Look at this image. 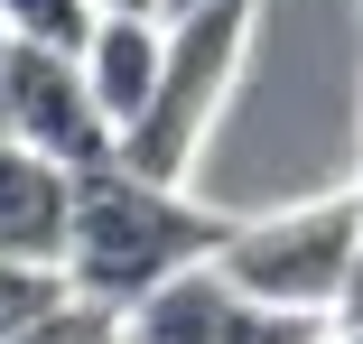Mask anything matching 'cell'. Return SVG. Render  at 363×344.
<instances>
[{
    "label": "cell",
    "mask_w": 363,
    "mask_h": 344,
    "mask_svg": "<svg viewBox=\"0 0 363 344\" xmlns=\"http://www.w3.org/2000/svg\"><path fill=\"white\" fill-rule=\"evenodd\" d=\"M354 251H363V186L354 195H317V205H279V214H252L224 233L214 270L242 280L261 307H308L335 316L345 280H354Z\"/></svg>",
    "instance_id": "3"
},
{
    "label": "cell",
    "mask_w": 363,
    "mask_h": 344,
    "mask_svg": "<svg viewBox=\"0 0 363 344\" xmlns=\"http://www.w3.org/2000/svg\"><path fill=\"white\" fill-rule=\"evenodd\" d=\"M159 65H168V28H159V10H103V19H94V38H84V75H94V93H103V112H112L121 130L150 112Z\"/></svg>",
    "instance_id": "7"
},
{
    "label": "cell",
    "mask_w": 363,
    "mask_h": 344,
    "mask_svg": "<svg viewBox=\"0 0 363 344\" xmlns=\"http://www.w3.org/2000/svg\"><path fill=\"white\" fill-rule=\"evenodd\" d=\"M363 316V251H354V280H345V307H335V326H354Z\"/></svg>",
    "instance_id": "11"
},
{
    "label": "cell",
    "mask_w": 363,
    "mask_h": 344,
    "mask_svg": "<svg viewBox=\"0 0 363 344\" xmlns=\"http://www.w3.org/2000/svg\"><path fill=\"white\" fill-rule=\"evenodd\" d=\"M326 344H363V316H354V326H335V335H326Z\"/></svg>",
    "instance_id": "14"
},
{
    "label": "cell",
    "mask_w": 363,
    "mask_h": 344,
    "mask_svg": "<svg viewBox=\"0 0 363 344\" xmlns=\"http://www.w3.org/2000/svg\"><path fill=\"white\" fill-rule=\"evenodd\" d=\"M252 10L261 0H186L168 10V65H159V93L121 130V168L140 177H186L196 140L214 130L233 75H242V47H252Z\"/></svg>",
    "instance_id": "2"
},
{
    "label": "cell",
    "mask_w": 363,
    "mask_h": 344,
    "mask_svg": "<svg viewBox=\"0 0 363 344\" xmlns=\"http://www.w3.org/2000/svg\"><path fill=\"white\" fill-rule=\"evenodd\" d=\"M0 121H10L28 149H47L56 168H75V177H94V168L121 159V121L103 112V93H94V75H84L75 47H38V38H19Z\"/></svg>",
    "instance_id": "4"
},
{
    "label": "cell",
    "mask_w": 363,
    "mask_h": 344,
    "mask_svg": "<svg viewBox=\"0 0 363 344\" xmlns=\"http://www.w3.org/2000/svg\"><path fill=\"white\" fill-rule=\"evenodd\" d=\"M335 316L308 307H261L242 280H224L214 260L177 270L168 289H150L130 307V344H326Z\"/></svg>",
    "instance_id": "5"
},
{
    "label": "cell",
    "mask_w": 363,
    "mask_h": 344,
    "mask_svg": "<svg viewBox=\"0 0 363 344\" xmlns=\"http://www.w3.org/2000/svg\"><path fill=\"white\" fill-rule=\"evenodd\" d=\"M47 298H65V270H38V260H0V344H10Z\"/></svg>",
    "instance_id": "10"
},
{
    "label": "cell",
    "mask_w": 363,
    "mask_h": 344,
    "mask_svg": "<svg viewBox=\"0 0 363 344\" xmlns=\"http://www.w3.org/2000/svg\"><path fill=\"white\" fill-rule=\"evenodd\" d=\"M10 344H130V316L103 307V298H84V289H65V298H47Z\"/></svg>",
    "instance_id": "8"
},
{
    "label": "cell",
    "mask_w": 363,
    "mask_h": 344,
    "mask_svg": "<svg viewBox=\"0 0 363 344\" xmlns=\"http://www.w3.org/2000/svg\"><path fill=\"white\" fill-rule=\"evenodd\" d=\"M224 214L177 195V177H140V168H94L75 177V233H65V289H84L103 307H140L150 289H168L177 270L224 251Z\"/></svg>",
    "instance_id": "1"
},
{
    "label": "cell",
    "mask_w": 363,
    "mask_h": 344,
    "mask_svg": "<svg viewBox=\"0 0 363 344\" xmlns=\"http://www.w3.org/2000/svg\"><path fill=\"white\" fill-rule=\"evenodd\" d=\"M94 10H159V0H94ZM159 19H168V10H159Z\"/></svg>",
    "instance_id": "13"
},
{
    "label": "cell",
    "mask_w": 363,
    "mask_h": 344,
    "mask_svg": "<svg viewBox=\"0 0 363 344\" xmlns=\"http://www.w3.org/2000/svg\"><path fill=\"white\" fill-rule=\"evenodd\" d=\"M159 10H186V0H159Z\"/></svg>",
    "instance_id": "15"
},
{
    "label": "cell",
    "mask_w": 363,
    "mask_h": 344,
    "mask_svg": "<svg viewBox=\"0 0 363 344\" xmlns=\"http://www.w3.org/2000/svg\"><path fill=\"white\" fill-rule=\"evenodd\" d=\"M0 19H10L19 38H38V47H75L84 56V38H94V0H0Z\"/></svg>",
    "instance_id": "9"
},
{
    "label": "cell",
    "mask_w": 363,
    "mask_h": 344,
    "mask_svg": "<svg viewBox=\"0 0 363 344\" xmlns=\"http://www.w3.org/2000/svg\"><path fill=\"white\" fill-rule=\"evenodd\" d=\"M65 233H75V168H56L0 121V260L65 270Z\"/></svg>",
    "instance_id": "6"
},
{
    "label": "cell",
    "mask_w": 363,
    "mask_h": 344,
    "mask_svg": "<svg viewBox=\"0 0 363 344\" xmlns=\"http://www.w3.org/2000/svg\"><path fill=\"white\" fill-rule=\"evenodd\" d=\"M10 56H19V28L0 19V103H10Z\"/></svg>",
    "instance_id": "12"
}]
</instances>
